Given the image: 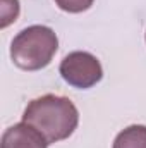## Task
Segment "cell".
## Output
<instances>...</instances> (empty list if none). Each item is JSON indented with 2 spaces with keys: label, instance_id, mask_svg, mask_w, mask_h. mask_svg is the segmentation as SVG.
I'll return each mask as SVG.
<instances>
[{
  "label": "cell",
  "instance_id": "6da1fadb",
  "mask_svg": "<svg viewBox=\"0 0 146 148\" xmlns=\"http://www.w3.org/2000/svg\"><path fill=\"white\" fill-rule=\"evenodd\" d=\"M23 122L36 127L48 143L67 140L79 124V112L67 97L43 95L28 103Z\"/></svg>",
  "mask_w": 146,
  "mask_h": 148
},
{
  "label": "cell",
  "instance_id": "7a4b0ae2",
  "mask_svg": "<svg viewBox=\"0 0 146 148\" xmlns=\"http://www.w3.org/2000/svg\"><path fill=\"white\" fill-rule=\"evenodd\" d=\"M59 50L57 33L43 24H35L17 33L10 43V59L23 71L46 67Z\"/></svg>",
  "mask_w": 146,
  "mask_h": 148
},
{
  "label": "cell",
  "instance_id": "3957f363",
  "mask_svg": "<svg viewBox=\"0 0 146 148\" xmlns=\"http://www.w3.org/2000/svg\"><path fill=\"white\" fill-rule=\"evenodd\" d=\"M59 71L62 79L69 86L79 90H88L100 83L103 77V67L100 60L93 53L83 50L71 52L69 55H65L60 62Z\"/></svg>",
  "mask_w": 146,
  "mask_h": 148
},
{
  "label": "cell",
  "instance_id": "277c9868",
  "mask_svg": "<svg viewBox=\"0 0 146 148\" xmlns=\"http://www.w3.org/2000/svg\"><path fill=\"white\" fill-rule=\"evenodd\" d=\"M46 138L28 122H19L3 131L0 148H48Z\"/></svg>",
  "mask_w": 146,
  "mask_h": 148
},
{
  "label": "cell",
  "instance_id": "5b68a950",
  "mask_svg": "<svg viewBox=\"0 0 146 148\" xmlns=\"http://www.w3.org/2000/svg\"><path fill=\"white\" fill-rule=\"evenodd\" d=\"M112 148H146V126L132 124L122 129L115 136Z\"/></svg>",
  "mask_w": 146,
  "mask_h": 148
},
{
  "label": "cell",
  "instance_id": "8992f818",
  "mask_svg": "<svg viewBox=\"0 0 146 148\" xmlns=\"http://www.w3.org/2000/svg\"><path fill=\"white\" fill-rule=\"evenodd\" d=\"M0 28L5 29L19 16V0H2L0 2Z\"/></svg>",
  "mask_w": 146,
  "mask_h": 148
},
{
  "label": "cell",
  "instance_id": "52a82bcc",
  "mask_svg": "<svg viewBox=\"0 0 146 148\" xmlns=\"http://www.w3.org/2000/svg\"><path fill=\"white\" fill-rule=\"evenodd\" d=\"M95 0H55V5L64 10V12H69V14H79V12H84L88 10L91 5H93Z\"/></svg>",
  "mask_w": 146,
  "mask_h": 148
}]
</instances>
